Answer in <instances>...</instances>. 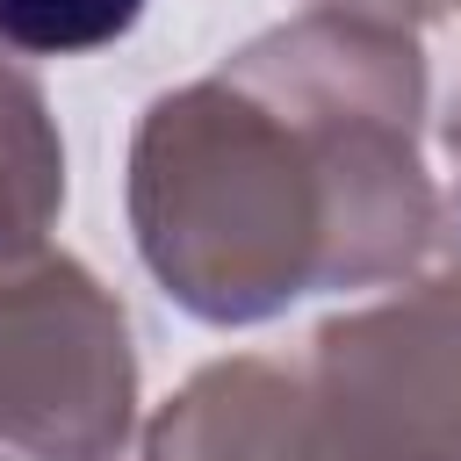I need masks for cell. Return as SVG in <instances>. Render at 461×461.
I'll return each mask as SVG.
<instances>
[{
	"label": "cell",
	"instance_id": "cell-3",
	"mask_svg": "<svg viewBox=\"0 0 461 461\" xmlns=\"http://www.w3.org/2000/svg\"><path fill=\"white\" fill-rule=\"evenodd\" d=\"M303 375L375 461H461V274L331 317Z\"/></svg>",
	"mask_w": 461,
	"mask_h": 461
},
{
	"label": "cell",
	"instance_id": "cell-7",
	"mask_svg": "<svg viewBox=\"0 0 461 461\" xmlns=\"http://www.w3.org/2000/svg\"><path fill=\"white\" fill-rule=\"evenodd\" d=\"M454 0H317V14H353V22H382V29H403V22H439Z\"/></svg>",
	"mask_w": 461,
	"mask_h": 461
},
{
	"label": "cell",
	"instance_id": "cell-2",
	"mask_svg": "<svg viewBox=\"0 0 461 461\" xmlns=\"http://www.w3.org/2000/svg\"><path fill=\"white\" fill-rule=\"evenodd\" d=\"M130 418L122 303L65 252L0 259V461H122Z\"/></svg>",
	"mask_w": 461,
	"mask_h": 461
},
{
	"label": "cell",
	"instance_id": "cell-4",
	"mask_svg": "<svg viewBox=\"0 0 461 461\" xmlns=\"http://www.w3.org/2000/svg\"><path fill=\"white\" fill-rule=\"evenodd\" d=\"M144 461H375L339 411L281 360L202 367L144 432Z\"/></svg>",
	"mask_w": 461,
	"mask_h": 461
},
{
	"label": "cell",
	"instance_id": "cell-1",
	"mask_svg": "<svg viewBox=\"0 0 461 461\" xmlns=\"http://www.w3.org/2000/svg\"><path fill=\"white\" fill-rule=\"evenodd\" d=\"M425 58L403 29L303 14L173 86L130 137V230L202 324H267L310 288H382L439 230L418 166Z\"/></svg>",
	"mask_w": 461,
	"mask_h": 461
},
{
	"label": "cell",
	"instance_id": "cell-5",
	"mask_svg": "<svg viewBox=\"0 0 461 461\" xmlns=\"http://www.w3.org/2000/svg\"><path fill=\"white\" fill-rule=\"evenodd\" d=\"M65 209V144L50 130L43 86L0 43V259L43 252Z\"/></svg>",
	"mask_w": 461,
	"mask_h": 461
},
{
	"label": "cell",
	"instance_id": "cell-6",
	"mask_svg": "<svg viewBox=\"0 0 461 461\" xmlns=\"http://www.w3.org/2000/svg\"><path fill=\"white\" fill-rule=\"evenodd\" d=\"M144 0H0V43L22 58H79L130 36Z\"/></svg>",
	"mask_w": 461,
	"mask_h": 461
}]
</instances>
